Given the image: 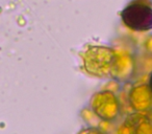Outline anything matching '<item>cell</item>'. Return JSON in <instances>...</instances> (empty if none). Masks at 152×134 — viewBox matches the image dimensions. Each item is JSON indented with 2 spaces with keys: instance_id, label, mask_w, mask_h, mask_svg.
I'll list each match as a JSON object with an SVG mask.
<instances>
[{
  "instance_id": "cell-1",
  "label": "cell",
  "mask_w": 152,
  "mask_h": 134,
  "mask_svg": "<svg viewBox=\"0 0 152 134\" xmlns=\"http://www.w3.org/2000/svg\"><path fill=\"white\" fill-rule=\"evenodd\" d=\"M121 19L133 32L152 30V0H132L121 12Z\"/></svg>"
},
{
  "instance_id": "cell-2",
  "label": "cell",
  "mask_w": 152,
  "mask_h": 134,
  "mask_svg": "<svg viewBox=\"0 0 152 134\" xmlns=\"http://www.w3.org/2000/svg\"><path fill=\"white\" fill-rule=\"evenodd\" d=\"M91 109L100 121L105 123L116 121L121 113L120 103L117 96L110 91L96 94L91 102Z\"/></svg>"
},
{
  "instance_id": "cell-3",
  "label": "cell",
  "mask_w": 152,
  "mask_h": 134,
  "mask_svg": "<svg viewBox=\"0 0 152 134\" xmlns=\"http://www.w3.org/2000/svg\"><path fill=\"white\" fill-rule=\"evenodd\" d=\"M128 102L133 112L147 113L152 110V90L149 83H143L131 88Z\"/></svg>"
},
{
  "instance_id": "cell-4",
  "label": "cell",
  "mask_w": 152,
  "mask_h": 134,
  "mask_svg": "<svg viewBox=\"0 0 152 134\" xmlns=\"http://www.w3.org/2000/svg\"><path fill=\"white\" fill-rule=\"evenodd\" d=\"M135 134H152V119L148 117L142 121L135 128Z\"/></svg>"
},
{
  "instance_id": "cell-5",
  "label": "cell",
  "mask_w": 152,
  "mask_h": 134,
  "mask_svg": "<svg viewBox=\"0 0 152 134\" xmlns=\"http://www.w3.org/2000/svg\"><path fill=\"white\" fill-rule=\"evenodd\" d=\"M116 134H135V129L123 121L122 124L117 127Z\"/></svg>"
},
{
  "instance_id": "cell-6",
  "label": "cell",
  "mask_w": 152,
  "mask_h": 134,
  "mask_svg": "<svg viewBox=\"0 0 152 134\" xmlns=\"http://www.w3.org/2000/svg\"><path fill=\"white\" fill-rule=\"evenodd\" d=\"M76 134H107L105 131L97 127H83Z\"/></svg>"
},
{
  "instance_id": "cell-7",
  "label": "cell",
  "mask_w": 152,
  "mask_h": 134,
  "mask_svg": "<svg viewBox=\"0 0 152 134\" xmlns=\"http://www.w3.org/2000/svg\"><path fill=\"white\" fill-rule=\"evenodd\" d=\"M149 85H150V87H151V90H152V73H151V75H150V78H149Z\"/></svg>"
}]
</instances>
